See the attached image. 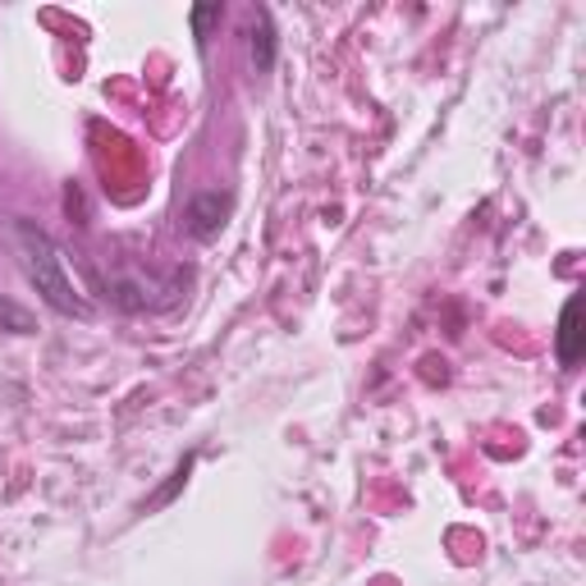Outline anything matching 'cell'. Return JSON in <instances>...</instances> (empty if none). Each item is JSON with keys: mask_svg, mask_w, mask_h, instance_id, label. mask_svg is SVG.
Wrapping results in <instances>:
<instances>
[{"mask_svg": "<svg viewBox=\"0 0 586 586\" xmlns=\"http://www.w3.org/2000/svg\"><path fill=\"white\" fill-rule=\"evenodd\" d=\"M221 19V6H198L193 10V28H198V42H206V28Z\"/></svg>", "mask_w": 586, "mask_h": 586, "instance_id": "6", "label": "cell"}, {"mask_svg": "<svg viewBox=\"0 0 586 586\" xmlns=\"http://www.w3.org/2000/svg\"><path fill=\"white\" fill-rule=\"evenodd\" d=\"M582 349H586L582 294H573V298L564 302V317H560V362H564V366H577V362H582Z\"/></svg>", "mask_w": 586, "mask_h": 586, "instance_id": "2", "label": "cell"}, {"mask_svg": "<svg viewBox=\"0 0 586 586\" xmlns=\"http://www.w3.org/2000/svg\"><path fill=\"white\" fill-rule=\"evenodd\" d=\"M10 243H14V257L28 275V285H33L42 294L46 307H55L60 317H87V302L78 298L70 270H65V257H60V248L51 243L46 230L28 225V221H14L10 225Z\"/></svg>", "mask_w": 586, "mask_h": 586, "instance_id": "1", "label": "cell"}, {"mask_svg": "<svg viewBox=\"0 0 586 586\" xmlns=\"http://www.w3.org/2000/svg\"><path fill=\"white\" fill-rule=\"evenodd\" d=\"M0 330H14V334H28L33 330V317L23 312V307H14L10 298H0Z\"/></svg>", "mask_w": 586, "mask_h": 586, "instance_id": "5", "label": "cell"}, {"mask_svg": "<svg viewBox=\"0 0 586 586\" xmlns=\"http://www.w3.org/2000/svg\"><path fill=\"white\" fill-rule=\"evenodd\" d=\"M253 65H257V74H270V65H275V28H270V14H257V28H253Z\"/></svg>", "mask_w": 586, "mask_h": 586, "instance_id": "4", "label": "cell"}, {"mask_svg": "<svg viewBox=\"0 0 586 586\" xmlns=\"http://www.w3.org/2000/svg\"><path fill=\"white\" fill-rule=\"evenodd\" d=\"M225 215H230V198H225V193H198V198L189 202V230H193L198 238H211L215 230L225 225Z\"/></svg>", "mask_w": 586, "mask_h": 586, "instance_id": "3", "label": "cell"}]
</instances>
